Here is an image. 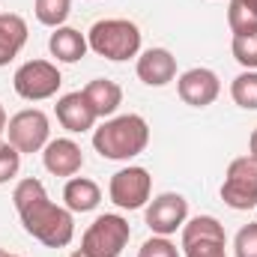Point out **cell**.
I'll return each mask as SVG.
<instances>
[{
    "mask_svg": "<svg viewBox=\"0 0 257 257\" xmlns=\"http://www.w3.org/2000/svg\"><path fill=\"white\" fill-rule=\"evenodd\" d=\"M12 203L21 215L24 230L39 239L48 248H63L75 236V218L66 206L51 203V197L45 192V186L39 180H21L12 192Z\"/></svg>",
    "mask_w": 257,
    "mask_h": 257,
    "instance_id": "6da1fadb",
    "label": "cell"
},
{
    "mask_svg": "<svg viewBox=\"0 0 257 257\" xmlns=\"http://www.w3.org/2000/svg\"><path fill=\"white\" fill-rule=\"evenodd\" d=\"M147 144H150V126L138 114L114 117L93 132L96 153L102 159H111V162H128V159L141 156L147 150Z\"/></svg>",
    "mask_w": 257,
    "mask_h": 257,
    "instance_id": "7a4b0ae2",
    "label": "cell"
},
{
    "mask_svg": "<svg viewBox=\"0 0 257 257\" xmlns=\"http://www.w3.org/2000/svg\"><path fill=\"white\" fill-rule=\"evenodd\" d=\"M87 45L99 57L120 63V60H128V57H138V51H141V30L128 18H105V21H96L90 27Z\"/></svg>",
    "mask_w": 257,
    "mask_h": 257,
    "instance_id": "3957f363",
    "label": "cell"
},
{
    "mask_svg": "<svg viewBox=\"0 0 257 257\" xmlns=\"http://www.w3.org/2000/svg\"><path fill=\"white\" fill-rule=\"evenodd\" d=\"M128 236H132V227L126 218L117 212H105L87 227L81 239V251L87 257H120L128 245Z\"/></svg>",
    "mask_w": 257,
    "mask_h": 257,
    "instance_id": "277c9868",
    "label": "cell"
},
{
    "mask_svg": "<svg viewBox=\"0 0 257 257\" xmlns=\"http://www.w3.org/2000/svg\"><path fill=\"white\" fill-rule=\"evenodd\" d=\"M12 84H15V93L21 99L42 102V99H51L60 90L63 78H60V69L54 63H48V60H27L24 66L15 69Z\"/></svg>",
    "mask_w": 257,
    "mask_h": 257,
    "instance_id": "5b68a950",
    "label": "cell"
},
{
    "mask_svg": "<svg viewBox=\"0 0 257 257\" xmlns=\"http://www.w3.org/2000/svg\"><path fill=\"white\" fill-rule=\"evenodd\" d=\"M227 233L224 224L212 215H197L183 224V248L186 257H227Z\"/></svg>",
    "mask_w": 257,
    "mask_h": 257,
    "instance_id": "8992f818",
    "label": "cell"
},
{
    "mask_svg": "<svg viewBox=\"0 0 257 257\" xmlns=\"http://www.w3.org/2000/svg\"><path fill=\"white\" fill-rule=\"evenodd\" d=\"M221 200L230 209H254L257 206V162L242 156L227 165Z\"/></svg>",
    "mask_w": 257,
    "mask_h": 257,
    "instance_id": "52a82bcc",
    "label": "cell"
},
{
    "mask_svg": "<svg viewBox=\"0 0 257 257\" xmlns=\"http://www.w3.org/2000/svg\"><path fill=\"white\" fill-rule=\"evenodd\" d=\"M6 132H9V144L18 153H39L48 144L51 123H48V117L39 108H27V111H18L6 123Z\"/></svg>",
    "mask_w": 257,
    "mask_h": 257,
    "instance_id": "ba28073f",
    "label": "cell"
},
{
    "mask_svg": "<svg viewBox=\"0 0 257 257\" xmlns=\"http://www.w3.org/2000/svg\"><path fill=\"white\" fill-rule=\"evenodd\" d=\"M150 192H153V177L147 168H138V165L117 171L111 177V186H108L111 200L120 209H141L150 200Z\"/></svg>",
    "mask_w": 257,
    "mask_h": 257,
    "instance_id": "9c48e42d",
    "label": "cell"
},
{
    "mask_svg": "<svg viewBox=\"0 0 257 257\" xmlns=\"http://www.w3.org/2000/svg\"><path fill=\"white\" fill-rule=\"evenodd\" d=\"M189 218V200L183 194L165 192L159 194L150 206H147V227L156 236H171L177 233Z\"/></svg>",
    "mask_w": 257,
    "mask_h": 257,
    "instance_id": "30bf717a",
    "label": "cell"
},
{
    "mask_svg": "<svg viewBox=\"0 0 257 257\" xmlns=\"http://www.w3.org/2000/svg\"><path fill=\"white\" fill-rule=\"evenodd\" d=\"M177 90H180V99H183L186 105H192V108H206V105H212V102L218 99L221 81H218V75H215L212 69L197 66V69H189V72L180 75Z\"/></svg>",
    "mask_w": 257,
    "mask_h": 257,
    "instance_id": "8fae6325",
    "label": "cell"
},
{
    "mask_svg": "<svg viewBox=\"0 0 257 257\" xmlns=\"http://www.w3.org/2000/svg\"><path fill=\"white\" fill-rule=\"evenodd\" d=\"M42 162L54 177H75L84 168V153L72 138H57V141L45 144Z\"/></svg>",
    "mask_w": 257,
    "mask_h": 257,
    "instance_id": "7c38bea8",
    "label": "cell"
},
{
    "mask_svg": "<svg viewBox=\"0 0 257 257\" xmlns=\"http://www.w3.org/2000/svg\"><path fill=\"white\" fill-rule=\"evenodd\" d=\"M138 78L147 87H165L177 78V57L168 48H150L138 57Z\"/></svg>",
    "mask_w": 257,
    "mask_h": 257,
    "instance_id": "4fadbf2b",
    "label": "cell"
},
{
    "mask_svg": "<svg viewBox=\"0 0 257 257\" xmlns=\"http://www.w3.org/2000/svg\"><path fill=\"white\" fill-rule=\"evenodd\" d=\"M57 120H60V126L66 132H87V128H93V123L99 120L96 117V111L90 108V102H87V96H84V90H78V93H66L57 99Z\"/></svg>",
    "mask_w": 257,
    "mask_h": 257,
    "instance_id": "5bb4252c",
    "label": "cell"
},
{
    "mask_svg": "<svg viewBox=\"0 0 257 257\" xmlns=\"http://www.w3.org/2000/svg\"><path fill=\"white\" fill-rule=\"evenodd\" d=\"M24 42H27V21L15 12H3L0 15V66H9V60H15Z\"/></svg>",
    "mask_w": 257,
    "mask_h": 257,
    "instance_id": "9a60e30c",
    "label": "cell"
},
{
    "mask_svg": "<svg viewBox=\"0 0 257 257\" xmlns=\"http://www.w3.org/2000/svg\"><path fill=\"white\" fill-rule=\"evenodd\" d=\"M84 96L90 102V108L96 111V117H111L120 105H123V90L117 81H108V78H96L84 87Z\"/></svg>",
    "mask_w": 257,
    "mask_h": 257,
    "instance_id": "2e32d148",
    "label": "cell"
},
{
    "mask_svg": "<svg viewBox=\"0 0 257 257\" xmlns=\"http://www.w3.org/2000/svg\"><path fill=\"white\" fill-rule=\"evenodd\" d=\"M48 48H51V54L60 63H78L87 54L90 45H87V36L81 30H75V27H57L51 33V39H48Z\"/></svg>",
    "mask_w": 257,
    "mask_h": 257,
    "instance_id": "e0dca14e",
    "label": "cell"
},
{
    "mask_svg": "<svg viewBox=\"0 0 257 257\" xmlns=\"http://www.w3.org/2000/svg\"><path fill=\"white\" fill-rule=\"evenodd\" d=\"M63 200L69 212H90V209L99 206L102 189L93 180H87V177H72L63 189Z\"/></svg>",
    "mask_w": 257,
    "mask_h": 257,
    "instance_id": "ac0fdd59",
    "label": "cell"
},
{
    "mask_svg": "<svg viewBox=\"0 0 257 257\" xmlns=\"http://www.w3.org/2000/svg\"><path fill=\"white\" fill-rule=\"evenodd\" d=\"M230 96H233V102H236L239 108H245V111H257V72L254 69H245L242 75L233 78V84H230Z\"/></svg>",
    "mask_w": 257,
    "mask_h": 257,
    "instance_id": "d6986e66",
    "label": "cell"
},
{
    "mask_svg": "<svg viewBox=\"0 0 257 257\" xmlns=\"http://www.w3.org/2000/svg\"><path fill=\"white\" fill-rule=\"evenodd\" d=\"M33 12L45 27H60L72 12V0H36Z\"/></svg>",
    "mask_w": 257,
    "mask_h": 257,
    "instance_id": "ffe728a7",
    "label": "cell"
},
{
    "mask_svg": "<svg viewBox=\"0 0 257 257\" xmlns=\"http://www.w3.org/2000/svg\"><path fill=\"white\" fill-rule=\"evenodd\" d=\"M227 24H230L233 36L254 33L257 30V12H251L242 0H230V6H227Z\"/></svg>",
    "mask_w": 257,
    "mask_h": 257,
    "instance_id": "44dd1931",
    "label": "cell"
},
{
    "mask_svg": "<svg viewBox=\"0 0 257 257\" xmlns=\"http://www.w3.org/2000/svg\"><path fill=\"white\" fill-rule=\"evenodd\" d=\"M233 57L236 63L257 72V30L254 33H239L233 36Z\"/></svg>",
    "mask_w": 257,
    "mask_h": 257,
    "instance_id": "7402d4cb",
    "label": "cell"
},
{
    "mask_svg": "<svg viewBox=\"0 0 257 257\" xmlns=\"http://www.w3.org/2000/svg\"><path fill=\"white\" fill-rule=\"evenodd\" d=\"M21 168V153L12 144H0V186L9 183Z\"/></svg>",
    "mask_w": 257,
    "mask_h": 257,
    "instance_id": "603a6c76",
    "label": "cell"
},
{
    "mask_svg": "<svg viewBox=\"0 0 257 257\" xmlns=\"http://www.w3.org/2000/svg\"><path fill=\"white\" fill-rule=\"evenodd\" d=\"M233 251H236V257H257V221L245 224V227L236 233Z\"/></svg>",
    "mask_w": 257,
    "mask_h": 257,
    "instance_id": "cb8c5ba5",
    "label": "cell"
},
{
    "mask_svg": "<svg viewBox=\"0 0 257 257\" xmlns=\"http://www.w3.org/2000/svg\"><path fill=\"white\" fill-rule=\"evenodd\" d=\"M138 257H180V251L168 236H153V239H147L141 245Z\"/></svg>",
    "mask_w": 257,
    "mask_h": 257,
    "instance_id": "d4e9b609",
    "label": "cell"
},
{
    "mask_svg": "<svg viewBox=\"0 0 257 257\" xmlns=\"http://www.w3.org/2000/svg\"><path fill=\"white\" fill-rule=\"evenodd\" d=\"M248 159H254L257 162V128L251 132V141H248Z\"/></svg>",
    "mask_w": 257,
    "mask_h": 257,
    "instance_id": "484cf974",
    "label": "cell"
},
{
    "mask_svg": "<svg viewBox=\"0 0 257 257\" xmlns=\"http://www.w3.org/2000/svg\"><path fill=\"white\" fill-rule=\"evenodd\" d=\"M6 111H3V105H0V144H3V132H6Z\"/></svg>",
    "mask_w": 257,
    "mask_h": 257,
    "instance_id": "4316f807",
    "label": "cell"
},
{
    "mask_svg": "<svg viewBox=\"0 0 257 257\" xmlns=\"http://www.w3.org/2000/svg\"><path fill=\"white\" fill-rule=\"evenodd\" d=\"M242 3H245V6H248L251 12H257V0H242Z\"/></svg>",
    "mask_w": 257,
    "mask_h": 257,
    "instance_id": "83f0119b",
    "label": "cell"
},
{
    "mask_svg": "<svg viewBox=\"0 0 257 257\" xmlns=\"http://www.w3.org/2000/svg\"><path fill=\"white\" fill-rule=\"evenodd\" d=\"M69 257H87V254H84V251L78 248V251H72V254H69Z\"/></svg>",
    "mask_w": 257,
    "mask_h": 257,
    "instance_id": "f1b7e54d",
    "label": "cell"
},
{
    "mask_svg": "<svg viewBox=\"0 0 257 257\" xmlns=\"http://www.w3.org/2000/svg\"><path fill=\"white\" fill-rule=\"evenodd\" d=\"M0 257H6V251H3V248H0Z\"/></svg>",
    "mask_w": 257,
    "mask_h": 257,
    "instance_id": "f546056e",
    "label": "cell"
},
{
    "mask_svg": "<svg viewBox=\"0 0 257 257\" xmlns=\"http://www.w3.org/2000/svg\"><path fill=\"white\" fill-rule=\"evenodd\" d=\"M6 257H18V254H6Z\"/></svg>",
    "mask_w": 257,
    "mask_h": 257,
    "instance_id": "4dcf8cb0",
    "label": "cell"
}]
</instances>
